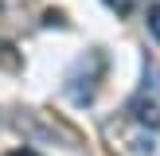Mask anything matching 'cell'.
<instances>
[{
	"label": "cell",
	"mask_w": 160,
	"mask_h": 156,
	"mask_svg": "<svg viewBox=\"0 0 160 156\" xmlns=\"http://www.w3.org/2000/svg\"><path fill=\"white\" fill-rule=\"evenodd\" d=\"M106 133L113 137V152H121V156H152V133L145 129V121H109L106 125Z\"/></svg>",
	"instance_id": "1"
},
{
	"label": "cell",
	"mask_w": 160,
	"mask_h": 156,
	"mask_svg": "<svg viewBox=\"0 0 160 156\" xmlns=\"http://www.w3.org/2000/svg\"><path fill=\"white\" fill-rule=\"evenodd\" d=\"M133 4H137V0H106V8H113L117 16H129V12H133Z\"/></svg>",
	"instance_id": "2"
},
{
	"label": "cell",
	"mask_w": 160,
	"mask_h": 156,
	"mask_svg": "<svg viewBox=\"0 0 160 156\" xmlns=\"http://www.w3.org/2000/svg\"><path fill=\"white\" fill-rule=\"evenodd\" d=\"M148 31L160 39V4H152V8H148Z\"/></svg>",
	"instance_id": "3"
},
{
	"label": "cell",
	"mask_w": 160,
	"mask_h": 156,
	"mask_svg": "<svg viewBox=\"0 0 160 156\" xmlns=\"http://www.w3.org/2000/svg\"><path fill=\"white\" fill-rule=\"evenodd\" d=\"M8 156H39V152H31V148H16V152H8Z\"/></svg>",
	"instance_id": "4"
}]
</instances>
